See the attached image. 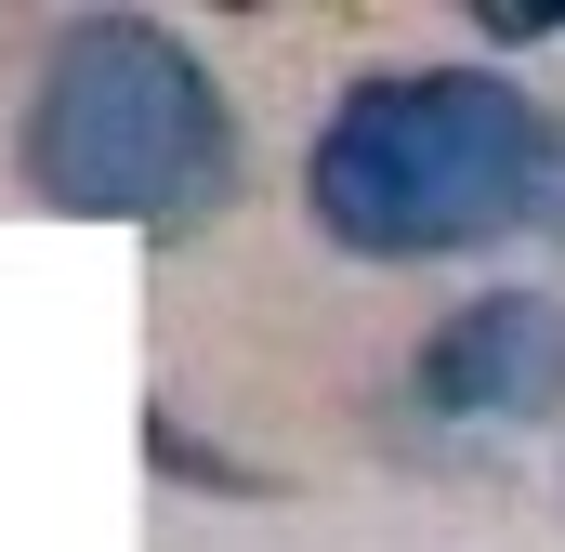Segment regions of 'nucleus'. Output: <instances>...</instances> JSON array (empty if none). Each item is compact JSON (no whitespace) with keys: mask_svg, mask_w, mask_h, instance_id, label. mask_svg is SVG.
I'll return each mask as SVG.
<instances>
[{"mask_svg":"<svg viewBox=\"0 0 565 552\" xmlns=\"http://www.w3.org/2000/svg\"><path fill=\"white\" fill-rule=\"evenodd\" d=\"M473 26H487V40H553L565 0H473Z\"/></svg>","mask_w":565,"mask_h":552,"instance_id":"20e7f679","label":"nucleus"},{"mask_svg":"<svg viewBox=\"0 0 565 552\" xmlns=\"http://www.w3.org/2000/svg\"><path fill=\"white\" fill-rule=\"evenodd\" d=\"M408 395L460 434H540L565 421V289L513 276V289H473L460 316H434V342L408 355Z\"/></svg>","mask_w":565,"mask_h":552,"instance_id":"7ed1b4c3","label":"nucleus"},{"mask_svg":"<svg viewBox=\"0 0 565 552\" xmlns=\"http://www.w3.org/2000/svg\"><path fill=\"white\" fill-rule=\"evenodd\" d=\"M26 184L79 224H184L237 184V106L211 53L158 13H79L26 93Z\"/></svg>","mask_w":565,"mask_h":552,"instance_id":"f03ea898","label":"nucleus"},{"mask_svg":"<svg viewBox=\"0 0 565 552\" xmlns=\"http://www.w3.org/2000/svg\"><path fill=\"white\" fill-rule=\"evenodd\" d=\"M302 211L355 264H447L487 237H565V119L500 66H382L316 119Z\"/></svg>","mask_w":565,"mask_h":552,"instance_id":"f257e3e1","label":"nucleus"}]
</instances>
